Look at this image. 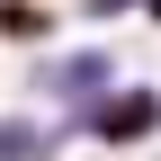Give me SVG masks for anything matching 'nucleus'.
<instances>
[{
    "label": "nucleus",
    "instance_id": "f257e3e1",
    "mask_svg": "<svg viewBox=\"0 0 161 161\" xmlns=\"http://www.w3.org/2000/svg\"><path fill=\"white\" fill-rule=\"evenodd\" d=\"M143 125H152V98H125V108L108 116V134H143Z\"/></svg>",
    "mask_w": 161,
    "mask_h": 161
}]
</instances>
